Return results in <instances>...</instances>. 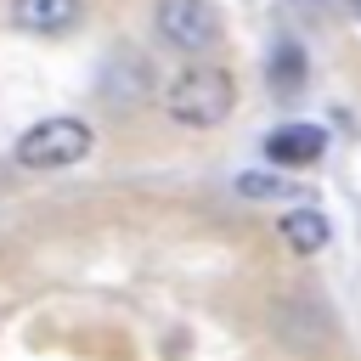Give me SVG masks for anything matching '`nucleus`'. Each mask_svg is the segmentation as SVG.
<instances>
[{
    "label": "nucleus",
    "instance_id": "1a4fd4ad",
    "mask_svg": "<svg viewBox=\"0 0 361 361\" xmlns=\"http://www.w3.org/2000/svg\"><path fill=\"white\" fill-rule=\"evenodd\" d=\"M237 192H243V197H288V186H282L276 175H248V169L237 175Z\"/></svg>",
    "mask_w": 361,
    "mask_h": 361
},
{
    "label": "nucleus",
    "instance_id": "0eeeda50",
    "mask_svg": "<svg viewBox=\"0 0 361 361\" xmlns=\"http://www.w3.org/2000/svg\"><path fill=\"white\" fill-rule=\"evenodd\" d=\"M79 0H11V28L23 34H68L79 23Z\"/></svg>",
    "mask_w": 361,
    "mask_h": 361
},
{
    "label": "nucleus",
    "instance_id": "f03ea898",
    "mask_svg": "<svg viewBox=\"0 0 361 361\" xmlns=\"http://www.w3.org/2000/svg\"><path fill=\"white\" fill-rule=\"evenodd\" d=\"M90 124L79 113H51V118H34L23 135H17V164L23 169H68L90 152Z\"/></svg>",
    "mask_w": 361,
    "mask_h": 361
},
{
    "label": "nucleus",
    "instance_id": "9d476101",
    "mask_svg": "<svg viewBox=\"0 0 361 361\" xmlns=\"http://www.w3.org/2000/svg\"><path fill=\"white\" fill-rule=\"evenodd\" d=\"M293 6H299V11H322L327 0H293Z\"/></svg>",
    "mask_w": 361,
    "mask_h": 361
},
{
    "label": "nucleus",
    "instance_id": "9b49d317",
    "mask_svg": "<svg viewBox=\"0 0 361 361\" xmlns=\"http://www.w3.org/2000/svg\"><path fill=\"white\" fill-rule=\"evenodd\" d=\"M350 11H355V23H361V0H350Z\"/></svg>",
    "mask_w": 361,
    "mask_h": 361
},
{
    "label": "nucleus",
    "instance_id": "20e7f679",
    "mask_svg": "<svg viewBox=\"0 0 361 361\" xmlns=\"http://www.w3.org/2000/svg\"><path fill=\"white\" fill-rule=\"evenodd\" d=\"M271 327H276V338L282 344H293V350H322L327 344V316L310 305V299H271Z\"/></svg>",
    "mask_w": 361,
    "mask_h": 361
},
{
    "label": "nucleus",
    "instance_id": "f257e3e1",
    "mask_svg": "<svg viewBox=\"0 0 361 361\" xmlns=\"http://www.w3.org/2000/svg\"><path fill=\"white\" fill-rule=\"evenodd\" d=\"M231 107H237V79L220 62H192L164 90V113L186 130H214V124L231 118Z\"/></svg>",
    "mask_w": 361,
    "mask_h": 361
},
{
    "label": "nucleus",
    "instance_id": "7ed1b4c3",
    "mask_svg": "<svg viewBox=\"0 0 361 361\" xmlns=\"http://www.w3.org/2000/svg\"><path fill=\"white\" fill-rule=\"evenodd\" d=\"M152 23H158V39L164 45H175V51H214L220 45V11L209 6V0H158V11H152Z\"/></svg>",
    "mask_w": 361,
    "mask_h": 361
},
{
    "label": "nucleus",
    "instance_id": "423d86ee",
    "mask_svg": "<svg viewBox=\"0 0 361 361\" xmlns=\"http://www.w3.org/2000/svg\"><path fill=\"white\" fill-rule=\"evenodd\" d=\"M276 237H282V248H293V254H322L327 243H333V220L316 209V203H299V209H288L282 220H276Z\"/></svg>",
    "mask_w": 361,
    "mask_h": 361
},
{
    "label": "nucleus",
    "instance_id": "39448f33",
    "mask_svg": "<svg viewBox=\"0 0 361 361\" xmlns=\"http://www.w3.org/2000/svg\"><path fill=\"white\" fill-rule=\"evenodd\" d=\"M327 152V130L322 124H276L265 135V158L271 164H288V169H305Z\"/></svg>",
    "mask_w": 361,
    "mask_h": 361
},
{
    "label": "nucleus",
    "instance_id": "6e6552de",
    "mask_svg": "<svg viewBox=\"0 0 361 361\" xmlns=\"http://www.w3.org/2000/svg\"><path fill=\"white\" fill-rule=\"evenodd\" d=\"M305 73H310V62H305V45H293V39H276V45H271V62H265V85H271V96H293V90L305 85Z\"/></svg>",
    "mask_w": 361,
    "mask_h": 361
}]
</instances>
